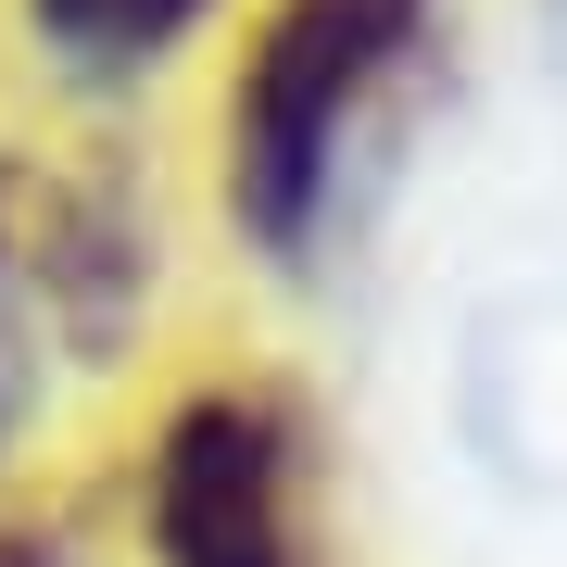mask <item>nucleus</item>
Returning a JSON list of instances; mask_svg holds the SVG:
<instances>
[{
    "label": "nucleus",
    "instance_id": "20e7f679",
    "mask_svg": "<svg viewBox=\"0 0 567 567\" xmlns=\"http://www.w3.org/2000/svg\"><path fill=\"white\" fill-rule=\"evenodd\" d=\"M39 13V39L63 63H89V76H114V63H152V51H177L189 25L215 13V0H25Z\"/></svg>",
    "mask_w": 567,
    "mask_h": 567
},
{
    "label": "nucleus",
    "instance_id": "f03ea898",
    "mask_svg": "<svg viewBox=\"0 0 567 567\" xmlns=\"http://www.w3.org/2000/svg\"><path fill=\"white\" fill-rule=\"evenodd\" d=\"M152 555L164 567H303L290 555V429L265 391H203L152 454Z\"/></svg>",
    "mask_w": 567,
    "mask_h": 567
},
{
    "label": "nucleus",
    "instance_id": "39448f33",
    "mask_svg": "<svg viewBox=\"0 0 567 567\" xmlns=\"http://www.w3.org/2000/svg\"><path fill=\"white\" fill-rule=\"evenodd\" d=\"M0 567H63V543H39V529H0Z\"/></svg>",
    "mask_w": 567,
    "mask_h": 567
},
{
    "label": "nucleus",
    "instance_id": "7ed1b4c3",
    "mask_svg": "<svg viewBox=\"0 0 567 567\" xmlns=\"http://www.w3.org/2000/svg\"><path fill=\"white\" fill-rule=\"evenodd\" d=\"M126 290H140V252L102 203L51 189L39 164H0V429L39 391V341H89L102 353L126 328Z\"/></svg>",
    "mask_w": 567,
    "mask_h": 567
},
{
    "label": "nucleus",
    "instance_id": "f257e3e1",
    "mask_svg": "<svg viewBox=\"0 0 567 567\" xmlns=\"http://www.w3.org/2000/svg\"><path fill=\"white\" fill-rule=\"evenodd\" d=\"M429 0H278L265 39L227 89V215L252 240H303L316 227V189H328V152H341L353 102L416 51Z\"/></svg>",
    "mask_w": 567,
    "mask_h": 567
}]
</instances>
